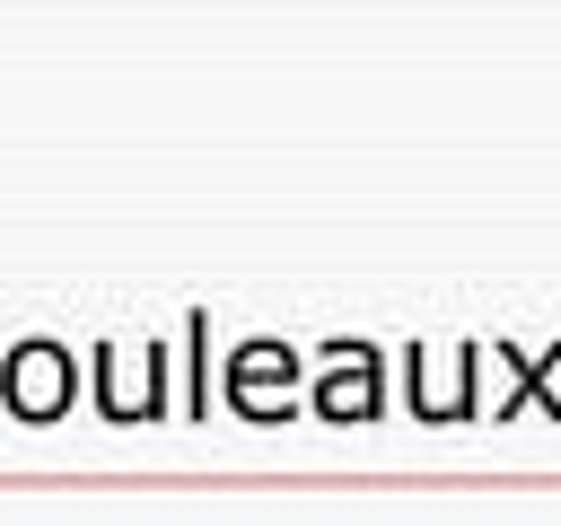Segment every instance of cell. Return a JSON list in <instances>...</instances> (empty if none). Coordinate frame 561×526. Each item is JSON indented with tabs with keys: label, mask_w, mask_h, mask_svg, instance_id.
<instances>
[{
	"label": "cell",
	"mask_w": 561,
	"mask_h": 526,
	"mask_svg": "<svg viewBox=\"0 0 561 526\" xmlns=\"http://www.w3.org/2000/svg\"><path fill=\"white\" fill-rule=\"evenodd\" d=\"M368 395H377V386H368V359L351 351V359L324 377V412H368Z\"/></svg>",
	"instance_id": "obj_2"
},
{
	"label": "cell",
	"mask_w": 561,
	"mask_h": 526,
	"mask_svg": "<svg viewBox=\"0 0 561 526\" xmlns=\"http://www.w3.org/2000/svg\"><path fill=\"white\" fill-rule=\"evenodd\" d=\"M140 403H149V359L123 351V359H114V412H140Z\"/></svg>",
	"instance_id": "obj_3"
},
{
	"label": "cell",
	"mask_w": 561,
	"mask_h": 526,
	"mask_svg": "<svg viewBox=\"0 0 561 526\" xmlns=\"http://www.w3.org/2000/svg\"><path fill=\"white\" fill-rule=\"evenodd\" d=\"M9 403H18L26 421L61 412V403H70V359H61L53 342H26V351L9 359Z\"/></svg>",
	"instance_id": "obj_1"
}]
</instances>
